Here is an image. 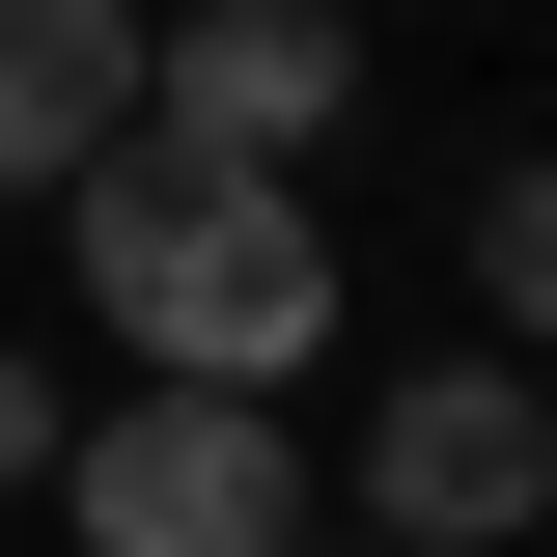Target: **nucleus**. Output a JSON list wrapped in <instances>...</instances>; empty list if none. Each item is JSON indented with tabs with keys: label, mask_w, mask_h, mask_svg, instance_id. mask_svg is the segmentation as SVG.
Wrapping results in <instances>:
<instances>
[{
	"label": "nucleus",
	"mask_w": 557,
	"mask_h": 557,
	"mask_svg": "<svg viewBox=\"0 0 557 557\" xmlns=\"http://www.w3.org/2000/svg\"><path fill=\"white\" fill-rule=\"evenodd\" d=\"M57 251H84V307H112L139 391H307V362H335V223H307V168H223V139H168V112L57 196Z\"/></svg>",
	"instance_id": "1"
},
{
	"label": "nucleus",
	"mask_w": 557,
	"mask_h": 557,
	"mask_svg": "<svg viewBox=\"0 0 557 557\" xmlns=\"http://www.w3.org/2000/svg\"><path fill=\"white\" fill-rule=\"evenodd\" d=\"M362 530L391 557H502V530H557V362H418L391 418H362Z\"/></svg>",
	"instance_id": "2"
},
{
	"label": "nucleus",
	"mask_w": 557,
	"mask_h": 557,
	"mask_svg": "<svg viewBox=\"0 0 557 557\" xmlns=\"http://www.w3.org/2000/svg\"><path fill=\"white\" fill-rule=\"evenodd\" d=\"M57 502H84V557H307L278 530V391H112L57 446Z\"/></svg>",
	"instance_id": "3"
},
{
	"label": "nucleus",
	"mask_w": 557,
	"mask_h": 557,
	"mask_svg": "<svg viewBox=\"0 0 557 557\" xmlns=\"http://www.w3.org/2000/svg\"><path fill=\"white\" fill-rule=\"evenodd\" d=\"M139 112L223 139V168H307L362 112V0H196V28H139Z\"/></svg>",
	"instance_id": "4"
},
{
	"label": "nucleus",
	"mask_w": 557,
	"mask_h": 557,
	"mask_svg": "<svg viewBox=\"0 0 557 557\" xmlns=\"http://www.w3.org/2000/svg\"><path fill=\"white\" fill-rule=\"evenodd\" d=\"M112 139H139V0H0V196L57 223Z\"/></svg>",
	"instance_id": "5"
},
{
	"label": "nucleus",
	"mask_w": 557,
	"mask_h": 557,
	"mask_svg": "<svg viewBox=\"0 0 557 557\" xmlns=\"http://www.w3.org/2000/svg\"><path fill=\"white\" fill-rule=\"evenodd\" d=\"M474 307H502V362H557V168L474 196Z\"/></svg>",
	"instance_id": "6"
},
{
	"label": "nucleus",
	"mask_w": 557,
	"mask_h": 557,
	"mask_svg": "<svg viewBox=\"0 0 557 557\" xmlns=\"http://www.w3.org/2000/svg\"><path fill=\"white\" fill-rule=\"evenodd\" d=\"M28 474H57V362H0V502H28Z\"/></svg>",
	"instance_id": "7"
},
{
	"label": "nucleus",
	"mask_w": 557,
	"mask_h": 557,
	"mask_svg": "<svg viewBox=\"0 0 557 557\" xmlns=\"http://www.w3.org/2000/svg\"><path fill=\"white\" fill-rule=\"evenodd\" d=\"M335 557H391V530H335Z\"/></svg>",
	"instance_id": "8"
}]
</instances>
